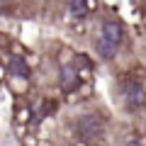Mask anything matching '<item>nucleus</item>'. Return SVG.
<instances>
[{"mask_svg":"<svg viewBox=\"0 0 146 146\" xmlns=\"http://www.w3.org/2000/svg\"><path fill=\"white\" fill-rule=\"evenodd\" d=\"M122 98L124 105H129L131 110H139L146 105V85L141 80H124L122 83Z\"/></svg>","mask_w":146,"mask_h":146,"instance_id":"nucleus-1","label":"nucleus"},{"mask_svg":"<svg viewBox=\"0 0 146 146\" xmlns=\"http://www.w3.org/2000/svg\"><path fill=\"white\" fill-rule=\"evenodd\" d=\"M58 83H61L63 93H73V90H78V85H80L78 66H76V63H63L61 71H58Z\"/></svg>","mask_w":146,"mask_h":146,"instance_id":"nucleus-2","label":"nucleus"},{"mask_svg":"<svg viewBox=\"0 0 146 146\" xmlns=\"http://www.w3.org/2000/svg\"><path fill=\"white\" fill-rule=\"evenodd\" d=\"M100 131H102V122H100L95 115H83L78 119V134L83 136V139H93V136H98Z\"/></svg>","mask_w":146,"mask_h":146,"instance_id":"nucleus-3","label":"nucleus"},{"mask_svg":"<svg viewBox=\"0 0 146 146\" xmlns=\"http://www.w3.org/2000/svg\"><path fill=\"white\" fill-rule=\"evenodd\" d=\"M100 36L102 39H107V42H112L115 46H119L122 39H124V32H122V25L115 20H105L102 27H100Z\"/></svg>","mask_w":146,"mask_h":146,"instance_id":"nucleus-4","label":"nucleus"},{"mask_svg":"<svg viewBox=\"0 0 146 146\" xmlns=\"http://www.w3.org/2000/svg\"><path fill=\"white\" fill-rule=\"evenodd\" d=\"M7 68H10L12 76H20V78H29V76H32L29 63H27L22 56H10V61H7Z\"/></svg>","mask_w":146,"mask_h":146,"instance_id":"nucleus-5","label":"nucleus"},{"mask_svg":"<svg viewBox=\"0 0 146 146\" xmlns=\"http://www.w3.org/2000/svg\"><path fill=\"white\" fill-rule=\"evenodd\" d=\"M66 5H68V12L76 20H83L90 12V0H66Z\"/></svg>","mask_w":146,"mask_h":146,"instance_id":"nucleus-6","label":"nucleus"},{"mask_svg":"<svg viewBox=\"0 0 146 146\" xmlns=\"http://www.w3.org/2000/svg\"><path fill=\"white\" fill-rule=\"evenodd\" d=\"M95 49H98V54H100L102 58H115V54H117V49H119V46H115L112 42H107V39L98 36V42H95Z\"/></svg>","mask_w":146,"mask_h":146,"instance_id":"nucleus-7","label":"nucleus"},{"mask_svg":"<svg viewBox=\"0 0 146 146\" xmlns=\"http://www.w3.org/2000/svg\"><path fill=\"white\" fill-rule=\"evenodd\" d=\"M124 146H141V144H139V141H127Z\"/></svg>","mask_w":146,"mask_h":146,"instance_id":"nucleus-8","label":"nucleus"}]
</instances>
